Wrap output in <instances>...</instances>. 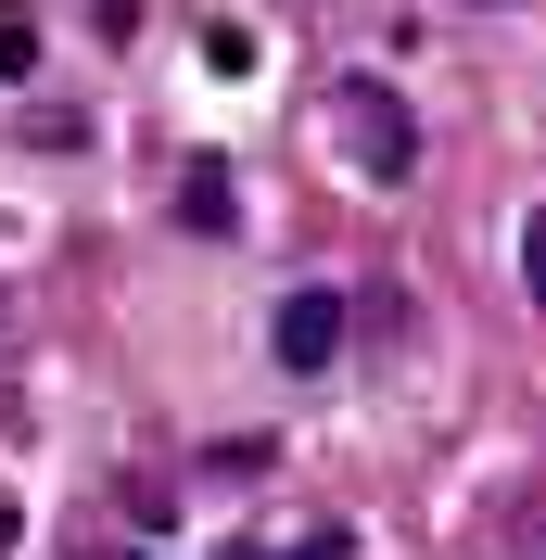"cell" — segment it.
Here are the masks:
<instances>
[{
    "instance_id": "cell-2",
    "label": "cell",
    "mask_w": 546,
    "mask_h": 560,
    "mask_svg": "<svg viewBox=\"0 0 546 560\" xmlns=\"http://www.w3.org/2000/svg\"><path fill=\"white\" fill-rule=\"evenodd\" d=\"M343 331H356V306L306 280V293L280 306V331H268V345H280V370H331V357H343Z\"/></svg>"
},
{
    "instance_id": "cell-5",
    "label": "cell",
    "mask_w": 546,
    "mask_h": 560,
    "mask_svg": "<svg viewBox=\"0 0 546 560\" xmlns=\"http://www.w3.org/2000/svg\"><path fill=\"white\" fill-rule=\"evenodd\" d=\"M521 293H534V306H546V217H534V230H521Z\"/></svg>"
},
{
    "instance_id": "cell-6",
    "label": "cell",
    "mask_w": 546,
    "mask_h": 560,
    "mask_svg": "<svg viewBox=\"0 0 546 560\" xmlns=\"http://www.w3.org/2000/svg\"><path fill=\"white\" fill-rule=\"evenodd\" d=\"M90 560H115V548H90Z\"/></svg>"
},
{
    "instance_id": "cell-1",
    "label": "cell",
    "mask_w": 546,
    "mask_h": 560,
    "mask_svg": "<svg viewBox=\"0 0 546 560\" xmlns=\"http://www.w3.org/2000/svg\"><path fill=\"white\" fill-rule=\"evenodd\" d=\"M331 140L381 178V191H394V178H419V128H407V103H394L381 77H343V90H331Z\"/></svg>"
},
{
    "instance_id": "cell-3",
    "label": "cell",
    "mask_w": 546,
    "mask_h": 560,
    "mask_svg": "<svg viewBox=\"0 0 546 560\" xmlns=\"http://www.w3.org/2000/svg\"><path fill=\"white\" fill-rule=\"evenodd\" d=\"M178 217H191V230H204V243H229V166H191V178H178Z\"/></svg>"
},
{
    "instance_id": "cell-4",
    "label": "cell",
    "mask_w": 546,
    "mask_h": 560,
    "mask_svg": "<svg viewBox=\"0 0 546 560\" xmlns=\"http://www.w3.org/2000/svg\"><path fill=\"white\" fill-rule=\"evenodd\" d=\"M38 77V26H26V0H0V90H26Z\"/></svg>"
}]
</instances>
